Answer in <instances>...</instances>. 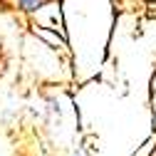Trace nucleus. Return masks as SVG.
I'll return each mask as SVG.
<instances>
[{
  "label": "nucleus",
  "instance_id": "nucleus-1",
  "mask_svg": "<svg viewBox=\"0 0 156 156\" xmlns=\"http://www.w3.org/2000/svg\"><path fill=\"white\" fill-rule=\"evenodd\" d=\"M47 3V0H20V8L23 10H37V8H42Z\"/></svg>",
  "mask_w": 156,
  "mask_h": 156
}]
</instances>
